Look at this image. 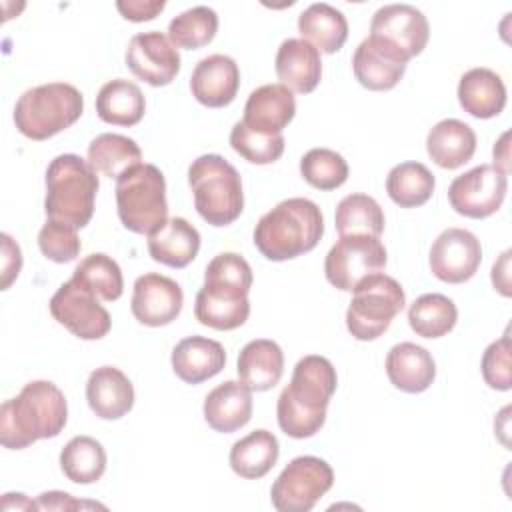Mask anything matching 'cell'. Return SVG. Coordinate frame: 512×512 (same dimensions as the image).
<instances>
[{
	"label": "cell",
	"instance_id": "obj_1",
	"mask_svg": "<svg viewBox=\"0 0 512 512\" xmlns=\"http://www.w3.org/2000/svg\"><path fill=\"white\" fill-rule=\"evenodd\" d=\"M338 376L332 362L318 354L300 358L290 384L280 392L276 416L280 430L290 438H310L326 422V408L336 392Z\"/></svg>",
	"mask_w": 512,
	"mask_h": 512
},
{
	"label": "cell",
	"instance_id": "obj_2",
	"mask_svg": "<svg viewBox=\"0 0 512 512\" xmlns=\"http://www.w3.org/2000/svg\"><path fill=\"white\" fill-rule=\"evenodd\" d=\"M250 288L252 268L240 254L222 252L214 256L204 270V284L196 294V320L214 330L240 328L250 316Z\"/></svg>",
	"mask_w": 512,
	"mask_h": 512
},
{
	"label": "cell",
	"instance_id": "obj_3",
	"mask_svg": "<svg viewBox=\"0 0 512 512\" xmlns=\"http://www.w3.org/2000/svg\"><path fill=\"white\" fill-rule=\"evenodd\" d=\"M66 420L68 404L62 390L48 380H34L2 404L0 442L4 448L22 450L36 440L58 436Z\"/></svg>",
	"mask_w": 512,
	"mask_h": 512
},
{
	"label": "cell",
	"instance_id": "obj_4",
	"mask_svg": "<svg viewBox=\"0 0 512 512\" xmlns=\"http://www.w3.org/2000/svg\"><path fill=\"white\" fill-rule=\"evenodd\" d=\"M324 234V218L316 202L288 198L266 212L254 228V246L272 260L284 262L316 248Z\"/></svg>",
	"mask_w": 512,
	"mask_h": 512
},
{
	"label": "cell",
	"instance_id": "obj_5",
	"mask_svg": "<svg viewBox=\"0 0 512 512\" xmlns=\"http://www.w3.org/2000/svg\"><path fill=\"white\" fill-rule=\"evenodd\" d=\"M98 172L78 154H60L46 168L44 212L48 218L84 228L94 214Z\"/></svg>",
	"mask_w": 512,
	"mask_h": 512
},
{
	"label": "cell",
	"instance_id": "obj_6",
	"mask_svg": "<svg viewBox=\"0 0 512 512\" xmlns=\"http://www.w3.org/2000/svg\"><path fill=\"white\" fill-rule=\"evenodd\" d=\"M194 208L210 226H228L244 210L242 178L220 154H202L188 168Z\"/></svg>",
	"mask_w": 512,
	"mask_h": 512
},
{
	"label": "cell",
	"instance_id": "obj_7",
	"mask_svg": "<svg viewBox=\"0 0 512 512\" xmlns=\"http://www.w3.org/2000/svg\"><path fill=\"white\" fill-rule=\"evenodd\" d=\"M84 112L80 90L66 82H48L22 92L14 106V124L30 140H48L70 128Z\"/></svg>",
	"mask_w": 512,
	"mask_h": 512
},
{
	"label": "cell",
	"instance_id": "obj_8",
	"mask_svg": "<svg viewBox=\"0 0 512 512\" xmlns=\"http://www.w3.org/2000/svg\"><path fill=\"white\" fill-rule=\"evenodd\" d=\"M116 212L124 228L152 234L168 220L166 180L158 166L138 164L116 180Z\"/></svg>",
	"mask_w": 512,
	"mask_h": 512
},
{
	"label": "cell",
	"instance_id": "obj_9",
	"mask_svg": "<svg viewBox=\"0 0 512 512\" xmlns=\"http://www.w3.org/2000/svg\"><path fill=\"white\" fill-rule=\"evenodd\" d=\"M352 294L346 310V328L360 342L380 338L406 304L400 282L382 272L362 278Z\"/></svg>",
	"mask_w": 512,
	"mask_h": 512
},
{
	"label": "cell",
	"instance_id": "obj_10",
	"mask_svg": "<svg viewBox=\"0 0 512 512\" xmlns=\"http://www.w3.org/2000/svg\"><path fill=\"white\" fill-rule=\"evenodd\" d=\"M334 472L318 456L290 460L272 484L270 500L278 512H308L332 488Z\"/></svg>",
	"mask_w": 512,
	"mask_h": 512
},
{
	"label": "cell",
	"instance_id": "obj_11",
	"mask_svg": "<svg viewBox=\"0 0 512 512\" xmlns=\"http://www.w3.org/2000/svg\"><path fill=\"white\" fill-rule=\"evenodd\" d=\"M386 260V248L380 238L348 234L340 236L328 250L324 260V274L334 288L352 292L362 278L384 270Z\"/></svg>",
	"mask_w": 512,
	"mask_h": 512
},
{
	"label": "cell",
	"instance_id": "obj_12",
	"mask_svg": "<svg viewBox=\"0 0 512 512\" xmlns=\"http://www.w3.org/2000/svg\"><path fill=\"white\" fill-rule=\"evenodd\" d=\"M50 314L68 332L82 340H100L110 332L112 320L98 296L70 278L50 298Z\"/></svg>",
	"mask_w": 512,
	"mask_h": 512
},
{
	"label": "cell",
	"instance_id": "obj_13",
	"mask_svg": "<svg viewBox=\"0 0 512 512\" xmlns=\"http://www.w3.org/2000/svg\"><path fill=\"white\" fill-rule=\"evenodd\" d=\"M508 190V176L492 164H480L452 180L448 202L460 216L482 220L500 210Z\"/></svg>",
	"mask_w": 512,
	"mask_h": 512
},
{
	"label": "cell",
	"instance_id": "obj_14",
	"mask_svg": "<svg viewBox=\"0 0 512 512\" xmlns=\"http://www.w3.org/2000/svg\"><path fill=\"white\" fill-rule=\"evenodd\" d=\"M124 60L130 72L150 86H166L180 72L178 48L158 30L134 34Z\"/></svg>",
	"mask_w": 512,
	"mask_h": 512
},
{
	"label": "cell",
	"instance_id": "obj_15",
	"mask_svg": "<svg viewBox=\"0 0 512 512\" xmlns=\"http://www.w3.org/2000/svg\"><path fill=\"white\" fill-rule=\"evenodd\" d=\"M428 262L438 280L462 284L476 274L482 262L480 240L464 228H446L434 240Z\"/></svg>",
	"mask_w": 512,
	"mask_h": 512
},
{
	"label": "cell",
	"instance_id": "obj_16",
	"mask_svg": "<svg viewBox=\"0 0 512 512\" xmlns=\"http://www.w3.org/2000/svg\"><path fill=\"white\" fill-rule=\"evenodd\" d=\"M182 304L184 294L176 280L156 272H148L136 278L130 310L140 324L150 328L166 326L178 318Z\"/></svg>",
	"mask_w": 512,
	"mask_h": 512
},
{
	"label": "cell",
	"instance_id": "obj_17",
	"mask_svg": "<svg viewBox=\"0 0 512 512\" xmlns=\"http://www.w3.org/2000/svg\"><path fill=\"white\" fill-rule=\"evenodd\" d=\"M370 36L382 38L410 60L426 48L430 26L426 16L416 6L386 4L374 12Z\"/></svg>",
	"mask_w": 512,
	"mask_h": 512
},
{
	"label": "cell",
	"instance_id": "obj_18",
	"mask_svg": "<svg viewBox=\"0 0 512 512\" xmlns=\"http://www.w3.org/2000/svg\"><path fill=\"white\" fill-rule=\"evenodd\" d=\"M408 58L382 38H364L352 56L356 80L374 92L392 90L406 72Z\"/></svg>",
	"mask_w": 512,
	"mask_h": 512
},
{
	"label": "cell",
	"instance_id": "obj_19",
	"mask_svg": "<svg viewBox=\"0 0 512 512\" xmlns=\"http://www.w3.org/2000/svg\"><path fill=\"white\" fill-rule=\"evenodd\" d=\"M240 88V70L234 58L210 54L202 58L190 76L192 96L208 108L228 106Z\"/></svg>",
	"mask_w": 512,
	"mask_h": 512
},
{
	"label": "cell",
	"instance_id": "obj_20",
	"mask_svg": "<svg viewBox=\"0 0 512 512\" xmlns=\"http://www.w3.org/2000/svg\"><path fill=\"white\" fill-rule=\"evenodd\" d=\"M294 114L296 100L292 90L284 84H264L250 92L244 104L242 122L258 134L276 136L292 122Z\"/></svg>",
	"mask_w": 512,
	"mask_h": 512
},
{
	"label": "cell",
	"instance_id": "obj_21",
	"mask_svg": "<svg viewBox=\"0 0 512 512\" xmlns=\"http://www.w3.org/2000/svg\"><path fill=\"white\" fill-rule=\"evenodd\" d=\"M86 400L98 418L118 420L134 406V386L120 368L100 366L88 376Z\"/></svg>",
	"mask_w": 512,
	"mask_h": 512
},
{
	"label": "cell",
	"instance_id": "obj_22",
	"mask_svg": "<svg viewBox=\"0 0 512 512\" xmlns=\"http://www.w3.org/2000/svg\"><path fill=\"white\" fill-rule=\"evenodd\" d=\"M252 418V390L242 380H226L204 398L206 424L222 434L246 426Z\"/></svg>",
	"mask_w": 512,
	"mask_h": 512
},
{
	"label": "cell",
	"instance_id": "obj_23",
	"mask_svg": "<svg viewBox=\"0 0 512 512\" xmlns=\"http://www.w3.org/2000/svg\"><path fill=\"white\" fill-rule=\"evenodd\" d=\"M274 70L288 90L310 94L322 76L320 52L302 38H286L276 52Z\"/></svg>",
	"mask_w": 512,
	"mask_h": 512
},
{
	"label": "cell",
	"instance_id": "obj_24",
	"mask_svg": "<svg viewBox=\"0 0 512 512\" xmlns=\"http://www.w3.org/2000/svg\"><path fill=\"white\" fill-rule=\"evenodd\" d=\"M172 370L186 384H200L222 372L226 364L224 346L206 336L182 338L172 350Z\"/></svg>",
	"mask_w": 512,
	"mask_h": 512
},
{
	"label": "cell",
	"instance_id": "obj_25",
	"mask_svg": "<svg viewBox=\"0 0 512 512\" xmlns=\"http://www.w3.org/2000/svg\"><path fill=\"white\" fill-rule=\"evenodd\" d=\"M386 376L398 390L420 394L434 382L436 364L426 348L414 342H400L386 354Z\"/></svg>",
	"mask_w": 512,
	"mask_h": 512
},
{
	"label": "cell",
	"instance_id": "obj_26",
	"mask_svg": "<svg viewBox=\"0 0 512 512\" xmlns=\"http://www.w3.org/2000/svg\"><path fill=\"white\" fill-rule=\"evenodd\" d=\"M200 250V232L180 216L168 218L158 230L148 234V252L154 262L170 268L188 266Z\"/></svg>",
	"mask_w": 512,
	"mask_h": 512
},
{
	"label": "cell",
	"instance_id": "obj_27",
	"mask_svg": "<svg viewBox=\"0 0 512 512\" xmlns=\"http://www.w3.org/2000/svg\"><path fill=\"white\" fill-rule=\"evenodd\" d=\"M426 152L444 170L464 166L476 152V132L458 118H444L426 136Z\"/></svg>",
	"mask_w": 512,
	"mask_h": 512
},
{
	"label": "cell",
	"instance_id": "obj_28",
	"mask_svg": "<svg viewBox=\"0 0 512 512\" xmlns=\"http://www.w3.org/2000/svg\"><path fill=\"white\" fill-rule=\"evenodd\" d=\"M236 372L252 392H266L282 378L284 352L274 340H250L238 354Z\"/></svg>",
	"mask_w": 512,
	"mask_h": 512
},
{
	"label": "cell",
	"instance_id": "obj_29",
	"mask_svg": "<svg viewBox=\"0 0 512 512\" xmlns=\"http://www.w3.org/2000/svg\"><path fill=\"white\" fill-rule=\"evenodd\" d=\"M458 102L474 118H494L506 106V86L490 68H472L458 82Z\"/></svg>",
	"mask_w": 512,
	"mask_h": 512
},
{
	"label": "cell",
	"instance_id": "obj_30",
	"mask_svg": "<svg viewBox=\"0 0 512 512\" xmlns=\"http://www.w3.org/2000/svg\"><path fill=\"white\" fill-rule=\"evenodd\" d=\"M298 32L302 40L310 42L318 52L334 54L348 38V22L338 8L326 2H316L300 12Z\"/></svg>",
	"mask_w": 512,
	"mask_h": 512
},
{
	"label": "cell",
	"instance_id": "obj_31",
	"mask_svg": "<svg viewBox=\"0 0 512 512\" xmlns=\"http://www.w3.org/2000/svg\"><path fill=\"white\" fill-rule=\"evenodd\" d=\"M146 100L138 84L126 78L106 82L96 96V114L112 126H134L144 118Z\"/></svg>",
	"mask_w": 512,
	"mask_h": 512
},
{
	"label": "cell",
	"instance_id": "obj_32",
	"mask_svg": "<svg viewBox=\"0 0 512 512\" xmlns=\"http://www.w3.org/2000/svg\"><path fill=\"white\" fill-rule=\"evenodd\" d=\"M280 456L278 438L260 428L248 436L236 440L230 448V468L246 480H258L266 476Z\"/></svg>",
	"mask_w": 512,
	"mask_h": 512
},
{
	"label": "cell",
	"instance_id": "obj_33",
	"mask_svg": "<svg viewBox=\"0 0 512 512\" xmlns=\"http://www.w3.org/2000/svg\"><path fill=\"white\" fill-rule=\"evenodd\" d=\"M88 164L98 174L118 180L126 170L142 164V150L132 138L124 134L104 132L90 142Z\"/></svg>",
	"mask_w": 512,
	"mask_h": 512
},
{
	"label": "cell",
	"instance_id": "obj_34",
	"mask_svg": "<svg viewBox=\"0 0 512 512\" xmlns=\"http://www.w3.org/2000/svg\"><path fill=\"white\" fill-rule=\"evenodd\" d=\"M434 174L422 162L396 164L386 176V192L400 208H418L434 194Z\"/></svg>",
	"mask_w": 512,
	"mask_h": 512
},
{
	"label": "cell",
	"instance_id": "obj_35",
	"mask_svg": "<svg viewBox=\"0 0 512 512\" xmlns=\"http://www.w3.org/2000/svg\"><path fill=\"white\" fill-rule=\"evenodd\" d=\"M106 450L92 436H74L60 452V468L70 482L92 484L106 470Z\"/></svg>",
	"mask_w": 512,
	"mask_h": 512
},
{
	"label": "cell",
	"instance_id": "obj_36",
	"mask_svg": "<svg viewBox=\"0 0 512 512\" xmlns=\"http://www.w3.org/2000/svg\"><path fill=\"white\" fill-rule=\"evenodd\" d=\"M458 320L456 304L438 292L418 296L408 308V324L422 338L446 336Z\"/></svg>",
	"mask_w": 512,
	"mask_h": 512
},
{
	"label": "cell",
	"instance_id": "obj_37",
	"mask_svg": "<svg viewBox=\"0 0 512 512\" xmlns=\"http://www.w3.org/2000/svg\"><path fill=\"white\" fill-rule=\"evenodd\" d=\"M334 224L340 236L348 234H366V236H376L384 232V212L380 204L368 196V194H348L344 196L334 214Z\"/></svg>",
	"mask_w": 512,
	"mask_h": 512
},
{
	"label": "cell",
	"instance_id": "obj_38",
	"mask_svg": "<svg viewBox=\"0 0 512 512\" xmlns=\"http://www.w3.org/2000/svg\"><path fill=\"white\" fill-rule=\"evenodd\" d=\"M72 278L106 302L118 300L124 292V278L118 262L102 252L88 254L84 260H80Z\"/></svg>",
	"mask_w": 512,
	"mask_h": 512
},
{
	"label": "cell",
	"instance_id": "obj_39",
	"mask_svg": "<svg viewBox=\"0 0 512 512\" xmlns=\"http://www.w3.org/2000/svg\"><path fill=\"white\" fill-rule=\"evenodd\" d=\"M218 32V14L208 6H194L174 16L168 24V40L176 48L196 50L214 40Z\"/></svg>",
	"mask_w": 512,
	"mask_h": 512
},
{
	"label": "cell",
	"instance_id": "obj_40",
	"mask_svg": "<svg viewBox=\"0 0 512 512\" xmlns=\"http://www.w3.org/2000/svg\"><path fill=\"white\" fill-rule=\"evenodd\" d=\"M302 178L316 190H336L348 180V164L330 148H312L300 158Z\"/></svg>",
	"mask_w": 512,
	"mask_h": 512
},
{
	"label": "cell",
	"instance_id": "obj_41",
	"mask_svg": "<svg viewBox=\"0 0 512 512\" xmlns=\"http://www.w3.org/2000/svg\"><path fill=\"white\" fill-rule=\"evenodd\" d=\"M230 146L234 148L236 154H240L246 162L250 164H272L276 160H280V156L284 154V136L276 134V136H266V134H258L254 130H250L242 120L236 122L230 130Z\"/></svg>",
	"mask_w": 512,
	"mask_h": 512
},
{
	"label": "cell",
	"instance_id": "obj_42",
	"mask_svg": "<svg viewBox=\"0 0 512 512\" xmlns=\"http://www.w3.org/2000/svg\"><path fill=\"white\" fill-rule=\"evenodd\" d=\"M38 246L40 252L58 264H66L76 260V256L80 254V238L76 234V228H72L70 224L58 222L48 218L44 222V226L38 232Z\"/></svg>",
	"mask_w": 512,
	"mask_h": 512
},
{
	"label": "cell",
	"instance_id": "obj_43",
	"mask_svg": "<svg viewBox=\"0 0 512 512\" xmlns=\"http://www.w3.org/2000/svg\"><path fill=\"white\" fill-rule=\"evenodd\" d=\"M482 378L494 390H510V336L504 334L500 340L492 342L482 356Z\"/></svg>",
	"mask_w": 512,
	"mask_h": 512
},
{
	"label": "cell",
	"instance_id": "obj_44",
	"mask_svg": "<svg viewBox=\"0 0 512 512\" xmlns=\"http://www.w3.org/2000/svg\"><path fill=\"white\" fill-rule=\"evenodd\" d=\"M164 0H118V12L130 22H146L156 18L164 10Z\"/></svg>",
	"mask_w": 512,
	"mask_h": 512
},
{
	"label": "cell",
	"instance_id": "obj_45",
	"mask_svg": "<svg viewBox=\"0 0 512 512\" xmlns=\"http://www.w3.org/2000/svg\"><path fill=\"white\" fill-rule=\"evenodd\" d=\"M2 290L10 288L22 268L20 246L12 240L10 234H2Z\"/></svg>",
	"mask_w": 512,
	"mask_h": 512
},
{
	"label": "cell",
	"instance_id": "obj_46",
	"mask_svg": "<svg viewBox=\"0 0 512 512\" xmlns=\"http://www.w3.org/2000/svg\"><path fill=\"white\" fill-rule=\"evenodd\" d=\"M510 254H512V250H504L492 266V286L506 298L512 294V290H510Z\"/></svg>",
	"mask_w": 512,
	"mask_h": 512
},
{
	"label": "cell",
	"instance_id": "obj_47",
	"mask_svg": "<svg viewBox=\"0 0 512 512\" xmlns=\"http://www.w3.org/2000/svg\"><path fill=\"white\" fill-rule=\"evenodd\" d=\"M38 506L48 508V510H72V508H82V502L72 500L70 494L66 492H44L38 496Z\"/></svg>",
	"mask_w": 512,
	"mask_h": 512
},
{
	"label": "cell",
	"instance_id": "obj_48",
	"mask_svg": "<svg viewBox=\"0 0 512 512\" xmlns=\"http://www.w3.org/2000/svg\"><path fill=\"white\" fill-rule=\"evenodd\" d=\"M508 138H510V134L504 132L500 136V140L494 144V168H498L506 176L510 172V144H508Z\"/></svg>",
	"mask_w": 512,
	"mask_h": 512
},
{
	"label": "cell",
	"instance_id": "obj_49",
	"mask_svg": "<svg viewBox=\"0 0 512 512\" xmlns=\"http://www.w3.org/2000/svg\"><path fill=\"white\" fill-rule=\"evenodd\" d=\"M14 502H10V500H4L2 498V510H12V508H30V510H38L40 506H38V502H32V500H28L24 494H8Z\"/></svg>",
	"mask_w": 512,
	"mask_h": 512
}]
</instances>
